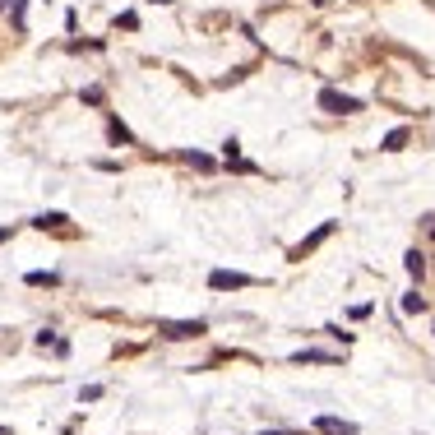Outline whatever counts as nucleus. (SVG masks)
<instances>
[{
    "instance_id": "nucleus-1",
    "label": "nucleus",
    "mask_w": 435,
    "mask_h": 435,
    "mask_svg": "<svg viewBox=\"0 0 435 435\" xmlns=\"http://www.w3.org/2000/svg\"><path fill=\"white\" fill-rule=\"evenodd\" d=\"M157 334L171 342H181V338H200V334H209V325L204 320H157Z\"/></svg>"
},
{
    "instance_id": "nucleus-2",
    "label": "nucleus",
    "mask_w": 435,
    "mask_h": 435,
    "mask_svg": "<svg viewBox=\"0 0 435 435\" xmlns=\"http://www.w3.org/2000/svg\"><path fill=\"white\" fill-rule=\"evenodd\" d=\"M320 111H329V116H347V111H361L357 97L338 93V88H320Z\"/></svg>"
},
{
    "instance_id": "nucleus-3",
    "label": "nucleus",
    "mask_w": 435,
    "mask_h": 435,
    "mask_svg": "<svg viewBox=\"0 0 435 435\" xmlns=\"http://www.w3.org/2000/svg\"><path fill=\"white\" fill-rule=\"evenodd\" d=\"M209 287H213V292H236V287H255V278H250V273H232V269H213V273H209Z\"/></svg>"
},
{
    "instance_id": "nucleus-4",
    "label": "nucleus",
    "mask_w": 435,
    "mask_h": 435,
    "mask_svg": "<svg viewBox=\"0 0 435 435\" xmlns=\"http://www.w3.org/2000/svg\"><path fill=\"white\" fill-rule=\"evenodd\" d=\"M329 236H334V222H320V227H315V232L306 236L301 246H292V260H306V255H311V250L320 246V241H329Z\"/></svg>"
},
{
    "instance_id": "nucleus-5",
    "label": "nucleus",
    "mask_w": 435,
    "mask_h": 435,
    "mask_svg": "<svg viewBox=\"0 0 435 435\" xmlns=\"http://www.w3.org/2000/svg\"><path fill=\"white\" fill-rule=\"evenodd\" d=\"M315 435H357V426L342 417H315Z\"/></svg>"
},
{
    "instance_id": "nucleus-6",
    "label": "nucleus",
    "mask_w": 435,
    "mask_h": 435,
    "mask_svg": "<svg viewBox=\"0 0 435 435\" xmlns=\"http://www.w3.org/2000/svg\"><path fill=\"white\" fill-rule=\"evenodd\" d=\"M403 264H407V273H412V278H426V250H421V246H412V250H407V255H403Z\"/></svg>"
},
{
    "instance_id": "nucleus-7",
    "label": "nucleus",
    "mask_w": 435,
    "mask_h": 435,
    "mask_svg": "<svg viewBox=\"0 0 435 435\" xmlns=\"http://www.w3.org/2000/svg\"><path fill=\"white\" fill-rule=\"evenodd\" d=\"M403 144H407V125H398V130H389V135H385V144H380V148H385V153H398Z\"/></svg>"
},
{
    "instance_id": "nucleus-8",
    "label": "nucleus",
    "mask_w": 435,
    "mask_h": 435,
    "mask_svg": "<svg viewBox=\"0 0 435 435\" xmlns=\"http://www.w3.org/2000/svg\"><path fill=\"white\" fill-rule=\"evenodd\" d=\"M107 135H111V144H135V135H130V130H125V125L116 121V116L107 121Z\"/></svg>"
},
{
    "instance_id": "nucleus-9",
    "label": "nucleus",
    "mask_w": 435,
    "mask_h": 435,
    "mask_svg": "<svg viewBox=\"0 0 435 435\" xmlns=\"http://www.w3.org/2000/svg\"><path fill=\"white\" fill-rule=\"evenodd\" d=\"M421 311H426V296H421L417 287H412V292L403 296V315H421Z\"/></svg>"
},
{
    "instance_id": "nucleus-10",
    "label": "nucleus",
    "mask_w": 435,
    "mask_h": 435,
    "mask_svg": "<svg viewBox=\"0 0 435 435\" xmlns=\"http://www.w3.org/2000/svg\"><path fill=\"white\" fill-rule=\"evenodd\" d=\"M32 222H37L42 232H47V227H51V232H61V227L70 222V218H65V213H42V218H32Z\"/></svg>"
},
{
    "instance_id": "nucleus-11",
    "label": "nucleus",
    "mask_w": 435,
    "mask_h": 435,
    "mask_svg": "<svg viewBox=\"0 0 435 435\" xmlns=\"http://www.w3.org/2000/svg\"><path fill=\"white\" fill-rule=\"evenodd\" d=\"M56 282H61V278L47 273V269H32V273H28V287H56Z\"/></svg>"
},
{
    "instance_id": "nucleus-12",
    "label": "nucleus",
    "mask_w": 435,
    "mask_h": 435,
    "mask_svg": "<svg viewBox=\"0 0 435 435\" xmlns=\"http://www.w3.org/2000/svg\"><path fill=\"white\" fill-rule=\"evenodd\" d=\"M186 162H195L200 171H213V157H204V153H186Z\"/></svg>"
},
{
    "instance_id": "nucleus-13",
    "label": "nucleus",
    "mask_w": 435,
    "mask_h": 435,
    "mask_svg": "<svg viewBox=\"0 0 435 435\" xmlns=\"http://www.w3.org/2000/svg\"><path fill=\"white\" fill-rule=\"evenodd\" d=\"M56 342H61V338H56L51 329H42V334H37V347H56Z\"/></svg>"
},
{
    "instance_id": "nucleus-14",
    "label": "nucleus",
    "mask_w": 435,
    "mask_h": 435,
    "mask_svg": "<svg viewBox=\"0 0 435 435\" xmlns=\"http://www.w3.org/2000/svg\"><path fill=\"white\" fill-rule=\"evenodd\" d=\"M222 157H227V162H232V157H241V144L227 139V144H222Z\"/></svg>"
},
{
    "instance_id": "nucleus-15",
    "label": "nucleus",
    "mask_w": 435,
    "mask_h": 435,
    "mask_svg": "<svg viewBox=\"0 0 435 435\" xmlns=\"http://www.w3.org/2000/svg\"><path fill=\"white\" fill-rule=\"evenodd\" d=\"M260 435H296V431H260Z\"/></svg>"
},
{
    "instance_id": "nucleus-16",
    "label": "nucleus",
    "mask_w": 435,
    "mask_h": 435,
    "mask_svg": "<svg viewBox=\"0 0 435 435\" xmlns=\"http://www.w3.org/2000/svg\"><path fill=\"white\" fill-rule=\"evenodd\" d=\"M5 10H10V0H0V14H5Z\"/></svg>"
},
{
    "instance_id": "nucleus-17",
    "label": "nucleus",
    "mask_w": 435,
    "mask_h": 435,
    "mask_svg": "<svg viewBox=\"0 0 435 435\" xmlns=\"http://www.w3.org/2000/svg\"><path fill=\"white\" fill-rule=\"evenodd\" d=\"M5 236H10V227H0V241H5Z\"/></svg>"
},
{
    "instance_id": "nucleus-18",
    "label": "nucleus",
    "mask_w": 435,
    "mask_h": 435,
    "mask_svg": "<svg viewBox=\"0 0 435 435\" xmlns=\"http://www.w3.org/2000/svg\"><path fill=\"white\" fill-rule=\"evenodd\" d=\"M0 435H10V426H0Z\"/></svg>"
},
{
    "instance_id": "nucleus-19",
    "label": "nucleus",
    "mask_w": 435,
    "mask_h": 435,
    "mask_svg": "<svg viewBox=\"0 0 435 435\" xmlns=\"http://www.w3.org/2000/svg\"><path fill=\"white\" fill-rule=\"evenodd\" d=\"M157 5H171V0H157Z\"/></svg>"
}]
</instances>
